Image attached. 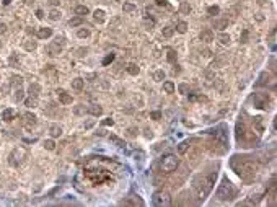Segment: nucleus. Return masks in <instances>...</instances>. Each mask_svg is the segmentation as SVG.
Wrapping results in <instances>:
<instances>
[{"label": "nucleus", "instance_id": "f257e3e1", "mask_svg": "<svg viewBox=\"0 0 277 207\" xmlns=\"http://www.w3.org/2000/svg\"><path fill=\"white\" fill-rule=\"evenodd\" d=\"M232 166L236 171V175L241 179H245V181H249V179L254 176V173H256V165H254V162L249 160V157L235 155V157L232 158Z\"/></svg>", "mask_w": 277, "mask_h": 207}, {"label": "nucleus", "instance_id": "f03ea898", "mask_svg": "<svg viewBox=\"0 0 277 207\" xmlns=\"http://www.w3.org/2000/svg\"><path fill=\"white\" fill-rule=\"evenodd\" d=\"M235 188H233V184L230 183V179L228 178H223L222 179V184L218 186L217 189V197L218 201H230L233 196H235Z\"/></svg>", "mask_w": 277, "mask_h": 207}, {"label": "nucleus", "instance_id": "7ed1b4c3", "mask_svg": "<svg viewBox=\"0 0 277 207\" xmlns=\"http://www.w3.org/2000/svg\"><path fill=\"white\" fill-rule=\"evenodd\" d=\"M160 166H161V171L163 173H171L179 166V158H176V155H173V153L163 155Z\"/></svg>", "mask_w": 277, "mask_h": 207}, {"label": "nucleus", "instance_id": "20e7f679", "mask_svg": "<svg viewBox=\"0 0 277 207\" xmlns=\"http://www.w3.org/2000/svg\"><path fill=\"white\" fill-rule=\"evenodd\" d=\"M153 204L158 207H163V206L166 207L171 204V197H170V194L166 191H157L153 194Z\"/></svg>", "mask_w": 277, "mask_h": 207}, {"label": "nucleus", "instance_id": "39448f33", "mask_svg": "<svg viewBox=\"0 0 277 207\" xmlns=\"http://www.w3.org/2000/svg\"><path fill=\"white\" fill-rule=\"evenodd\" d=\"M253 103L259 109H267L269 108V96L266 93H254L253 95Z\"/></svg>", "mask_w": 277, "mask_h": 207}, {"label": "nucleus", "instance_id": "423d86ee", "mask_svg": "<svg viewBox=\"0 0 277 207\" xmlns=\"http://www.w3.org/2000/svg\"><path fill=\"white\" fill-rule=\"evenodd\" d=\"M62 46H64V38H59V36H57L56 41L47 46V54H49L51 57L59 56V54L62 52Z\"/></svg>", "mask_w": 277, "mask_h": 207}, {"label": "nucleus", "instance_id": "0eeeda50", "mask_svg": "<svg viewBox=\"0 0 277 207\" xmlns=\"http://www.w3.org/2000/svg\"><path fill=\"white\" fill-rule=\"evenodd\" d=\"M57 95H59V100L62 105H70L72 103V96L69 93H65L64 90H57Z\"/></svg>", "mask_w": 277, "mask_h": 207}, {"label": "nucleus", "instance_id": "6e6552de", "mask_svg": "<svg viewBox=\"0 0 277 207\" xmlns=\"http://www.w3.org/2000/svg\"><path fill=\"white\" fill-rule=\"evenodd\" d=\"M36 36H38L39 39L51 38V36H52V29H51V28H39L38 31H36Z\"/></svg>", "mask_w": 277, "mask_h": 207}, {"label": "nucleus", "instance_id": "1a4fd4ad", "mask_svg": "<svg viewBox=\"0 0 277 207\" xmlns=\"http://www.w3.org/2000/svg\"><path fill=\"white\" fill-rule=\"evenodd\" d=\"M200 41L212 42V41H214V33H212L210 29H204V31L200 33Z\"/></svg>", "mask_w": 277, "mask_h": 207}, {"label": "nucleus", "instance_id": "9d476101", "mask_svg": "<svg viewBox=\"0 0 277 207\" xmlns=\"http://www.w3.org/2000/svg\"><path fill=\"white\" fill-rule=\"evenodd\" d=\"M23 117H25V121H26V127H31V126H34V124H36V116H34V114H31V112H25Z\"/></svg>", "mask_w": 277, "mask_h": 207}, {"label": "nucleus", "instance_id": "9b49d317", "mask_svg": "<svg viewBox=\"0 0 277 207\" xmlns=\"http://www.w3.org/2000/svg\"><path fill=\"white\" fill-rule=\"evenodd\" d=\"M49 132H51V137H60L62 135V127L57 126V124H52L49 127Z\"/></svg>", "mask_w": 277, "mask_h": 207}, {"label": "nucleus", "instance_id": "f8f14e48", "mask_svg": "<svg viewBox=\"0 0 277 207\" xmlns=\"http://www.w3.org/2000/svg\"><path fill=\"white\" fill-rule=\"evenodd\" d=\"M87 111L90 112L91 116H99V114L103 112V108H101V106H98V105H91Z\"/></svg>", "mask_w": 277, "mask_h": 207}, {"label": "nucleus", "instance_id": "ddd939ff", "mask_svg": "<svg viewBox=\"0 0 277 207\" xmlns=\"http://www.w3.org/2000/svg\"><path fill=\"white\" fill-rule=\"evenodd\" d=\"M28 91H29V96H38L39 95V91H41V87H39L38 83H31L29 85V88H28Z\"/></svg>", "mask_w": 277, "mask_h": 207}, {"label": "nucleus", "instance_id": "4468645a", "mask_svg": "<svg viewBox=\"0 0 277 207\" xmlns=\"http://www.w3.org/2000/svg\"><path fill=\"white\" fill-rule=\"evenodd\" d=\"M83 85H85L83 78H75V80H72V88H74V90H77V91L83 90Z\"/></svg>", "mask_w": 277, "mask_h": 207}, {"label": "nucleus", "instance_id": "2eb2a0df", "mask_svg": "<svg viewBox=\"0 0 277 207\" xmlns=\"http://www.w3.org/2000/svg\"><path fill=\"white\" fill-rule=\"evenodd\" d=\"M75 15L77 16H85V15H88V8L85 5H77L75 7Z\"/></svg>", "mask_w": 277, "mask_h": 207}, {"label": "nucleus", "instance_id": "dca6fc26", "mask_svg": "<svg viewBox=\"0 0 277 207\" xmlns=\"http://www.w3.org/2000/svg\"><path fill=\"white\" fill-rule=\"evenodd\" d=\"M127 72H129L130 75H134V77H135V75H139V72H140V69H139V65H137V64H129V65H127Z\"/></svg>", "mask_w": 277, "mask_h": 207}, {"label": "nucleus", "instance_id": "f3484780", "mask_svg": "<svg viewBox=\"0 0 277 207\" xmlns=\"http://www.w3.org/2000/svg\"><path fill=\"white\" fill-rule=\"evenodd\" d=\"M269 83V75L266 74V72H263V74L259 75V80L256 82V87H261V85H266Z\"/></svg>", "mask_w": 277, "mask_h": 207}, {"label": "nucleus", "instance_id": "a211bd4d", "mask_svg": "<svg viewBox=\"0 0 277 207\" xmlns=\"http://www.w3.org/2000/svg\"><path fill=\"white\" fill-rule=\"evenodd\" d=\"M243 134H245V124L240 121V122L236 124V139H238V140H241Z\"/></svg>", "mask_w": 277, "mask_h": 207}, {"label": "nucleus", "instance_id": "6ab92c4d", "mask_svg": "<svg viewBox=\"0 0 277 207\" xmlns=\"http://www.w3.org/2000/svg\"><path fill=\"white\" fill-rule=\"evenodd\" d=\"M69 25H70L72 28H75V26H80V25H83V16H75V18H72V20L69 21Z\"/></svg>", "mask_w": 277, "mask_h": 207}, {"label": "nucleus", "instance_id": "aec40b11", "mask_svg": "<svg viewBox=\"0 0 277 207\" xmlns=\"http://www.w3.org/2000/svg\"><path fill=\"white\" fill-rule=\"evenodd\" d=\"M214 26H215L217 29H220V31H222V29L228 28V20H217Z\"/></svg>", "mask_w": 277, "mask_h": 207}, {"label": "nucleus", "instance_id": "412c9836", "mask_svg": "<svg viewBox=\"0 0 277 207\" xmlns=\"http://www.w3.org/2000/svg\"><path fill=\"white\" fill-rule=\"evenodd\" d=\"M188 148H189V140H183L181 144L178 145V152H179V153H186Z\"/></svg>", "mask_w": 277, "mask_h": 207}, {"label": "nucleus", "instance_id": "4be33fe9", "mask_svg": "<svg viewBox=\"0 0 277 207\" xmlns=\"http://www.w3.org/2000/svg\"><path fill=\"white\" fill-rule=\"evenodd\" d=\"M176 31L181 33V34H184V33L188 31V23H186V21H179L178 26H176Z\"/></svg>", "mask_w": 277, "mask_h": 207}, {"label": "nucleus", "instance_id": "5701e85b", "mask_svg": "<svg viewBox=\"0 0 277 207\" xmlns=\"http://www.w3.org/2000/svg\"><path fill=\"white\" fill-rule=\"evenodd\" d=\"M217 39H218V41H220L223 46H228V44H230V36H228V34H225V33H220Z\"/></svg>", "mask_w": 277, "mask_h": 207}, {"label": "nucleus", "instance_id": "b1692460", "mask_svg": "<svg viewBox=\"0 0 277 207\" xmlns=\"http://www.w3.org/2000/svg\"><path fill=\"white\" fill-rule=\"evenodd\" d=\"M122 10H124V13H134V11L137 10V7L134 4H124L122 5Z\"/></svg>", "mask_w": 277, "mask_h": 207}, {"label": "nucleus", "instance_id": "393cba45", "mask_svg": "<svg viewBox=\"0 0 277 207\" xmlns=\"http://www.w3.org/2000/svg\"><path fill=\"white\" fill-rule=\"evenodd\" d=\"M93 16H95V20L98 21V23H103V21H105V11L103 10H95Z\"/></svg>", "mask_w": 277, "mask_h": 207}, {"label": "nucleus", "instance_id": "a878e982", "mask_svg": "<svg viewBox=\"0 0 277 207\" xmlns=\"http://www.w3.org/2000/svg\"><path fill=\"white\" fill-rule=\"evenodd\" d=\"M163 90H165L166 93H175V83H173V82H165V83H163Z\"/></svg>", "mask_w": 277, "mask_h": 207}, {"label": "nucleus", "instance_id": "bb28decb", "mask_svg": "<svg viewBox=\"0 0 277 207\" xmlns=\"http://www.w3.org/2000/svg\"><path fill=\"white\" fill-rule=\"evenodd\" d=\"M109 140L114 142L117 147H124V145H126V142H124L122 139H119V137H116V135H109Z\"/></svg>", "mask_w": 277, "mask_h": 207}, {"label": "nucleus", "instance_id": "cd10ccee", "mask_svg": "<svg viewBox=\"0 0 277 207\" xmlns=\"http://www.w3.org/2000/svg\"><path fill=\"white\" fill-rule=\"evenodd\" d=\"M49 20H51V21H59V20H60V11H59V10H51Z\"/></svg>", "mask_w": 277, "mask_h": 207}, {"label": "nucleus", "instance_id": "c85d7f7f", "mask_svg": "<svg viewBox=\"0 0 277 207\" xmlns=\"http://www.w3.org/2000/svg\"><path fill=\"white\" fill-rule=\"evenodd\" d=\"M153 80L155 82H163V80H165V72H163V70H157L153 74Z\"/></svg>", "mask_w": 277, "mask_h": 207}, {"label": "nucleus", "instance_id": "c756f323", "mask_svg": "<svg viewBox=\"0 0 277 207\" xmlns=\"http://www.w3.org/2000/svg\"><path fill=\"white\" fill-rule=\"evenodd\" d=\"M25 105L28 106V108H36V106H38V100H36L34 96H31V98L25 100Z\"/></svg>", "mask_w": 277, "mask_h": 207}, {"label": "nucleus", "instance_id": "7c9ffc66", "mask_svg": "<svg viewBox=\"0 0 277 207\" xmlns=\"http://www.w3.org/2000/svg\"><path fill=\"white\" fill-rule=\"evenodd\" d=\"M253 122H254V126H256V129L259 130V132H263V129H264V127H263V117H259V116L254 117Z\"/></svg>", "mask_w": 277, "mask_h": 207}, {"label": "nucleus", "instance_id": "2f4dec72", "mask_svg": "<svg viewBox=\"0 0 277 207\" xmlns=\"http://www.w3.org/2000/svg\"><path fill=\"white\" fill-rule=\"evenodd\" d=\"M2 116H4L5 121H11V119H13V116H15V112H13V109H5Z\"/></svg>", "mask_w": 277, "mask_h": 207}, {"label": "nucleus", "instance_id": "473e14b6", "mask_svg": "<svg viewBox=\"0 0 277 207\" xmlns=\"http://www.w3.org/2000/svg\"><path fill=\"white\" fill-rule=\"evenodd\" d=\"M179 10H181L183 13L189 15V13H191V5L188 4V2H181V7H179Z\"/></svg>", "mask_w": 277, "mask_h": 207}, {"label": "nucleus", "instance_id": "72a5a7b5", "mask_svg": "<svg viewBox=\"0 0 277 207\" xmlns=\"http://www.w3.org/2000/svg\"><path fill=\"white\" fill-rule=\"evenodd\" d=\"M173 34H175V29H173L171 26H165V28H163V36H165V38H171Z\"/></svg>", "mask_w": 277, "mask_h": 207}, {"label": "nucleus", "instance_id": "f704fd0d", "mask_svg": "<svg viewBox=\"0 0 277 207\" xmlns=\"http://www.w3.org/2000/svg\"><path fill=\"white\" fill-rule=\"evenodd\" d=\"M77 36H78L80 39H85V38H88V36H90V31H88L87 28H82V29H78Z\"/></svg>", "mask_w": 277, "mask_h": 207}, {"label": "nucleus", "instance_id": "c9c22d12", "mask_svg": "<svg viewBox=\"0 0 277 207\" xmlns=\"http://www.w3.org/2000/svg\"><path fill=\"white\" fill-rule=\"evenodd\" d=\"M166 59H168V62H175L176 60V52L173 49H168V54H166Z\"/></svg>", "mask_w": 277, "mask_h": 207}, {"label": "nucleus", "instance_id": "e433bc0d", "mask_svg": "<svg viewBox=\"0 0 277 207\" xmlns=\"http://www.w3.org/2000/svg\"><path fill=\"white\" fill-rule=\"evenodd\" d=\"M207 13H209V15H218V13H220V8H218L217 5H212V7L207 8Z\"/></svg>", "mask_w": 277, "mask_h": 207}, {"label": "nucleus", "instance_id": "4c0bfd02", "mask_svg": "<svg viewBox=\"0 0 277 207\" xmlns=\"http://www.w3.org/2000/svg\"><path fill=\"white\" fill-rule=\"evenodd\" d=\"M188 90H189V87H188L186 83H181V85L178 87V91L181 93V95H186V93H188Z\"/></svg>", "mask_w": 277, "mask_h": 207}, {"label": "nucleus", "instance_id": "58836bf2", "mask_svg": "<svg viewBox=\"0 0 277 207\" xmlns=\"http://www.w3.org/2000/svg\"><path fill=\"white\" fill-rule=\"evenodd\" d=\"M114 57H116L114 54H109V56H106L105 59H103V65H108V64H111L112 60H114Z\"/></svg>", "mask_w": 277, "mask_h": 207}, {"label": "nucleus", "instance_id": "ea45409f", "mask_svg": "<svg viewBox=\"0 0 277 207\" xmlns=\"http://www.w3.org/2000/svg\"><path fill=\"white\" fill-rule=\"evenodd\" d=\"M75 114H85L87 112V109H85V106L83 105H78V106H75Z\"/></svg>", "mask_w": 277, "mask_h": 207}, {"label": "nucleus", "instance_id": "a19ab883", "mask_svg": "<svg viewBox=\"0 0 277 207\" xmlns=\"http://www.w3.org/2000/svg\"><path fill=\"white\" fill-rule=\"evenodd\" d=\"M15 100H16V101H21V100H23V91H21V87L16 88V91H15Z\"/></svg>", "mask_w": 277, "mask_h": 207}, {"label": "nucleus", "instance_id": "79ce46f5", "mask_svg": "<svg viewBox=\"0 0 277 207\" xmlns=\"http://www.w3.org/2000/svg\"><path fill=\"white\" fill-rule=\"evenodd\" d=\"M44 147L47 148V150H54V148H56V144H54V140H46Z\"/></svg>", "mask_w": 277, "mask_h": 207}, {"label": "nucleus", "instance_id": "37998d69", "mask_svg": "<svg viewBox=\"0 0 277 207\" xmlns=\"http://www.w3.org/2000/svg\"><path fill=\"white\" fill-rule=\"evenodd\" d=\"M11 83H13L15 87H21V83H23V78H21V77H13Z\"/></svg>", "mask_w": 277, "mask_h": 207}, {"label": "nucleus", "instance_id": "c03bdc74", "mask_svg": "<svg viewBox=\"0 0 277 207\" xmlns=\"http://www.w3.org/2000/svg\"><path fill=\"white\" fill-rule=\"evenodd\" d=\"M25 49H26V51H34V49H36V42H34V41H33V42H26V44H25Z\"/></svg>", "mask_w": 277, "mask_h": 207}, {"label": "nucleus", "instance_id": "a18cd8bd", "mask_svg": "<svg viewBox=\"0 0 277 207\" xmlns=\"http://www.w3.org/2000/svg\"><path fill=\"white\" fill-rule=\"evenodd\" d=\"M144 25L147 26V28H153V26H155V20H152V18L148 20V18H147V20L144 21Z\"/></svg>", "mask_w": 277, "mask_h": 207}, {"label": "nucleus", "instance_id": "49530a36", "mask_svg": "<svg viewBox=\"0 0 277 207\" xmlns=\"http://www.w3.org/2000/svg\"><path fill=\"white\" fill-rule=\"evenodd\" d=\"M248 36H249L248 29H245V31H243V34H241V38H240V41H241V42H248Z\"/></svg>", "mask_w": 277, "mask_h": 207}, {"label": "nucleus", "instance_id": "de8ad7c7", "mask_svg": "<svg viewBox=\"0 0 277 207\" xmlns=\"http://www.w3.org/2000/svg\"><path fill=\"white\" fill-rule=\"evenodd\" d=\"M150 117H152V119H155V121H158V119L161 117V112H160V111H153V112L150 114Z\"/></svg>", "mask_w": 277, "mask_h": 207}, {"label": "nucleus", "instance_id": "09e8293b", "mask_svg": "<svg viewBox=\"0 0 277 207\" xmlns=\"http://www.w3.org/2000/svg\"><path fill=\"white\" fill-rule=\"evenodd\" d=\"M137 132H139V130H137V129H134V127H130V129H127V134H129L130 137H135V135H137Z\"/></svg>", "mask_w": 277, "mask_h": 207}, {"label": "nucleus", "instance_id": "8fccbe9b", "mask_svg": "<svg viewBox=\"0 0 277 207\" xmlns=\"http://www.w3.org/2000/svg\"><path fill=\"white\" fill-rule=\"evenodd\" d=\"M157 5H160V7H168V2H166V0H157Z\"/></svg>", "mask_w": 277, "mask_h": 207}, {"label": "nucleus", "instance_id": "3c124183", "mask_svg": "<svg viewBox=\"0 0 277 207\" xmlns=\"http://www.w3.org/2000/svg\"><path fill=\"white\" fill-rule=\"evenodd\" d=\"M112 124H114V121H112V119H105V121H103V126H112Z\"/></svg>", "mask_w": 277, "mask_h": 207}, {"label": "nucleus", "instance_id": "603ef678", "mask_svg": "<svg viewBox=\"0 0 277 207\" xmlns=\"http://www.w3.org/2000/svg\"><path fill=\"white\" fill-rule=\"evenodd\" d=\"M202 56H204V57H210L212 52H210L209 49H204V51H202Z\"/></svg>", "mask_w": 277, "mask_h": 207}, {"label": "nucleus", "instance_id": "864d4df0", "mask_svg": "<svg viewBox=\"0 0 277 207\" xmlns=\"http://www.w3.org/2000/svg\"><path fill=\"white\" fill-rule=\"evenodd\" d=\"M5 31H7V26H5L4 23H0V34H4Z\"/></svg>", "mask_w": 277, "mask_h": 207}, {"label": "nucleus", "instance_id": "5fc2aeb1", "mask_svg": "<svg viewBox=\"0 0 277 207\" xmlns=\"http://www.w3.org/2000/svg\"><path fill=\"white\" fill-rule=\"evenodd\" d=\"M238 206H253V202L251 201H243V202H240Z\"/></svg>", "mask_w": 277, "mask_h": 207}, {"label": "nucleus", "instance_id": "6e6d98bb", "mask_svg": "<svg viewBox=\"0 0 277 207\" xmlns=\"http://www.w3.org/2000/svg\"><path fill=\"white\" fill-rule=\"evenodd\" d=\"M36 16H38L39 20H41V18H44V13H42V10H38V11H36Z\"/></svg>", "mask_w": 277, "mask_h": 207}, {"label": "nucleus", "instance_id": "4d7b16f0", "mask_svg": "<svg viewBox=\"0 0 277 207\" xmlns=\"http://www.w3.org/2000/svg\"><path fill=\"white\" fill-rule=\"evenodd\" d=\"M49 4H51V5H54V7H56V5H59V0H49Z\"/></svg>", "mask_w": 277, "mask_h": 207}, {"label": "nucleus", "instance_id": "13d9d810", "mask_svg": "<svg viewBox=\"0 0 277 207\" xmlns=\"http://www.w3.org/2000/svg\"><path fill=\"white\" fill-rule=\"evenodd\" d=\"M256 20H258V21H263V20H264V16H263L261 13H258V15H256Z\"/></svg>", "mask_w": 277, "mask_h": 207}, {"label": "nucleus", "instance_id": "bf43d9fd", "mask_svg": "<svg viewBox=\"0 0 277 207\" xmlns=\"http://www.w3.org/2000/svg\"><path fill=\"white\" fill-rule=\"evenodd\" d=\"M145 137H152V130H145Z\"/></svg>", "mask_w": 277, "mask_h": 207}, {"label": "nucleus", "instance_id": "052dcab7", "mask_svg": "<svg viewBox=\"0 0 277 207\" xmlns=\"http://www.w3.org/2000/svg\"><path fill=\"white\" fill-rule=\"evenodd\" d=\"M10 2H11V0H4V5H8Z\"/></svg>", "mask_w": 277, "mask_h": 207}]
</instances>
